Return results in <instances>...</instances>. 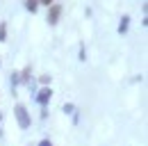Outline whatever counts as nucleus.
<instances>
[{"mask_svg":"<svg viewBox=\"0 0 148 146\" xmlns=\"http://www.w3.org/2000/svg\"><path fill=\"white\" fill-rule=\"evenodd\" d=\"M21 82V75L18 73H12V85H14V87H16V85H18Z\"/></svg>","mask_w":148,"mask_h":146,"instance_id":"obj_7","label":"nucleus"},{"mask_svg":"<svg viewBox=\"0 0 148 146\" xmlns=\"http://www.w3.org/2000/svg\"><path fill=\"white\" fill-rule=\"evenodd\" d=\"M59 16H62V5L53 2V5L48 7V23H50V25H57V23H59Z\"/></svg>","mask_w":148,"mask_h":146,"instance_id":"obj_2","label":"nucleus"},{"mask_svg":"<svg viewBox=\"0 0 148 146\" xmlns=\"http://www.w3.org/2000/svg\"><path fill=\"white\" fill-rule=\"evenodd\" d=\"M50 96H53V89H50V87H43V89L34 96V101H37L41 107H46V105H48V101H50Z\"/></svg>","mask_w":148,"mask_h":146,"instance_id":"obj_3","label":"nucleus"},{"mask_svg":"<svg viewBox=\"0 0 148 146\" xmlns=\"http://www.w3.org/2000/svg\"><path fill=\"white\" fill-rule=\"evenodd\" d=\"M62 110H64V112H66V114H73V105H71V103H66V105H64V107H62Z\"/></svg>","mask_w":148,"mask_h":146,"instance_id":"obj_8","label":"nucleus"},{"mask_svg":"<svg viewBox=\"0 0 148 146\" xmlns=\"http://www.w3.org/2000/svg\"><path fill=\"white\" fill-rule=\"evenodd\" d=\"M130 28V16H123L121 18V23H119V34H125Z\"/></svg>","mask_w":148,"mask_h":146,"instance_id":"obj_4","label":"nucleus"},{"mask_svg":"<svg viewBox=\"0 0 148 146\" xmlns=\"http://www.w3.org/2000/svg\"><path fill=\"white\" fill-rule=\"evenodd\" d=\"M39 5H48V7H50V5H53V0H39Z\"/></svg>","mask_w":148,"mask_h":146,"instance_id":"obj_10","label":"nucleus"},{"mask_svg":"<svg viewBox=\"0 0 148 146\" xmlns=\"http://www.w3.org/2000/svg\"><path fill=\"white\" fill-rule=\"evenodd\" d=\"M25 7H27V12L34 14V12L39 9V0H25Z\"/></svg>","mask_w":148,"mask_h":146,"instance_id":"obj_5","label":"nucleus"},{"mask_svg":"<svg viewBox=\"0 0 148 146\" xmlns=\"http://www.w3.org/2000/svg\"><path fill=\"white\" fill-rule=\"evenodd\" d=\"M14 114H16V121H18V126L25 130V128H30V123H32V119H30V114H27V110H25V105H16L14 107Z\"/></svg>","mask_w":148,"mask_h":146,"instance_id":"obj_1","label":"nucleus"},{"mask_svg":"<svg viewBox=\"0 0 148 146\" xmlns=\"http://www.w3.org/2000/svg\"><path fill=\"white\" fill-rule=\"evenodd\" d=\"M39 146H53V144H50V139H41V142H39Z\"/></svg>","mask_w":148,"mask_h":146,"instance_id":"obj_9","label":"nucleus"},{"mask_svg":"<svg viewBox=\"0 0 148 146\" xmlns=\"http://www.w3.org/2000/svg\"><path fill=\"white\" fill-rule=\"evenodd\" d=\"M0 119H2V114H0Z\"/></svg>","mask_w":148,"mask_h":146,"instance_id":"obj_11","label":"nucleus"},{"mask_svg":"<svg viewBox=\"0 0 148 146\" xmlns=\"http://www.w3.org/2000/svg\"><path fill=\"white\" fill-rule=\"evenodd\" d=\"M7 39V23H0V41Z\"/></svg>","mask_w":148,"mask_h":146,"instance_id":"obj_6","label":"nucleus"}]
</instances>
